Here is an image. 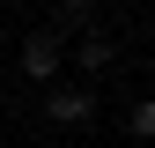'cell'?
<instances>
[{"mask_svg":"<svg viewBox=\"0 0 155 148\" xmlns=\"http://www.w3.org/2000/svg\"><path fill=\"white\" fill-rule=\"evenodd\" d=\"M45 119H52V126H74V133L96 126V89H67V82H52V89H45Z\"/></svg>","mask_w":155,"mask_h":148,"instance_id":"6da1fadb","label":"cell"},{"mask_svg":"<svg viewBox=\"0 0 155 148\" xmlns=\"http://www.w3.org/2000/svg\"><path fill=\"white\" fill-rule=\"evenodd\" d=\"M67 59H74V67H81V74H104L111 59H118V45H111V37H104V30H89V37H74V45H67Z\"/></svg>","mask_w":155,"mask_h":148,"instance_id":"277c9868","label":"cell"},{"mask_svg":"<svg viewBox=\"0 0 155 148\" xmlns=\"http://www.w3.org/2000/svg\"><path fill=\"white\" fill-rule=\"evenodd\" d=\"M96 30V8H89V0H59V8H52V22H45V37H52V45H74V37H89Z\"/></svg>","mask_w":155,"mask_h":148,"instance_id":"3957f363","label":"cell"},{"mask_svg":"<svg viewBox=\"0 0 155 148\" xmlns=\"http://www.w3.org/2000/svg\"><path fill=\"white\" fill-rule=\"evenodd\" d=\"M59 67H67V52L52 45L45 30H30V37H22V74H30V82H45V89H52V82H59Z\"/></svg>","mask_w":155,"mask_h":148,"instance_id":"7a4b0ae2","label":"cell"},{"mask_svg":"<svg viewBox=\"0 0 155 148\" xmlns=\"http://www.w3.org/2000/svg\"><path fill=\"white\" fill-rule=\"evenodd\" d=\"M126 126H133L140 141H155V96H140V104H133V119H126Z\"/></svg>","mask_w":155,"mask_h":148,"instance_id":"5b68a950","label":"cell"},{"mask_svg":"<svg viewBox=\"0 0 155 148\" xmlns=\"http://www.w3.org/2000/svg\"><path fill=\"white\" fill-rule=\"evenodd\" d=\"M0 59H8V52H0Z\"/></svg>","mask_w":155,"mask_h":148,"instance_id":"8992f818","label":"cell"}]
</instances>
